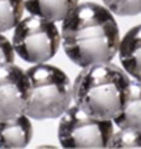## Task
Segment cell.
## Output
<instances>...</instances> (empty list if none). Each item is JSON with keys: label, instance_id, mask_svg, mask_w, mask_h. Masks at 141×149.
<instances>
[{"label": "cell", "instance_id": "6", "mask_svg": "<svg viewBox=\"0 0 141 149\" xmlns=\"http://www.w3.org/2000/svg\"><path fill=\"white\" fill-rule=\"evenodd\" d=\"M28 77L20 67H0V120H9L25 114L28 102Z\"/></svg>", "mask_w": 141, "mask_h": 149}, {"label": "cell", "instance_id": "11", "mask_svg": "<svg viewBox=\"0 0 141 149\" xmlns=\"http://www.w3.org/2000/svg\"><path fill=\"white\" fill-rule=\"evenodd\" d=\"M24 0H0V33L13 29L24 16Z\"/></svg>", "mask_w": 141, "mask_h": 149}, {"label": "cell", "instance_id": "3", "mask_svg": "<svg viewBox=\"0 0 141 149\" xmlns=\"http://www.w3.org/2000/svg\"><path fill=\"white\" fill-rule=\"evenodd\" d=\"M25 73L29 84L25 114L35 120L60 118L72 101L73 86L68 74L46 63L34 64Z\"/></svg>", "mask_w": 141, "mask_h": 149}, {"label": "cell", "instance_id": "10", "mask_svg": "<svg viewBox=\"0 0 141 149\" xmlns=\"http://www.w3.org/2000/svg\"><path fill=\"white\" fill-rule=\"evenodd\" d=\"M78 4V0H24L25 9L30 15L60 22Z\"/></svg>", "mask_w": 141, "mask_h": 149}, {"label": "cell", "instance_id": "7", "mask_svg": "<svg viewBox=\"0 0 141 149\" xmlns=\"http://www.w3.org/2000/svg\"><path fill=\"white\" fill-rule=\"evenodd\" d=\"M118 54L123 70L141 81V24L124 34L119 43Z\"/></svg>", "mask_w": 141, "mask_h": 149}, {"label": "cell", "instance_id": "2", "mask_svg": "<svg viewBox=\"0 0 141 149\" xmlns=\"http://www.w3.org/2000/svg\"><path fill=\"white\" fill-rule=\"evenodd\" d=\"M129 81V74L111 62L85 67L72 85V100L90 115L113 120L123 107Z\"/></svg>", "mask_w": 141, "mask_h": 149}, {"label": "cell", "instance_id": "4", "mask_svg": "<svg viewBox=\"0 0 141 149\" xmlns=\"http://www.w3.org/2000/svg\"><path fill=\"white\" fill-rule=\"evenodd\" d=\"M62 36L54 21L30 15L15 26L12 45L16 54L30 64L46 63L55 56Z\"/></svg>", "mask_w": 141, "mask_h": 149}, {"label": "cell", "instance_id": "1", "mask_svg": "<svg viewBox=\"0 0 141 149\" xmlns=\"http://www.w3.org/2000/svg\"><path fill=\"white\" fill-rule=\"evenodd\" d=\"M62 22L63 49L76 65L110 63L118 54L120 31L107 7L92 1L77 4Z\"/></svg>", "mask_w": 141, "mask_h": 149}, {"label": "cell", "instance_id": "13", "mask_svg": "<svg viewBox=\"0 0 141 149\" xmlns=\"http://www.w3.org/2000/svg\"><path fill=\"white\" fill-rule=\"evenodd\" d=\"M111 13L118 16H137L141 13V0H102Z\"/></svg>", "mask_w": 141, "mask_h": 149}, {"label": "cell", "instance_id": "14", "mask_svg": "<svg viewBox=\"0 0 141 149\" xmlns=\"http://www.w3.org/2000/svg\"><path fill=\"white\" fill-rule=\"evenodd\" d=\"M16 51L12 42L8 41L7 37L0 33V67L8 64H15Z\"/></svg>", "mask_w": 141, "mask_h": 149}, {"label": "cell", "instance_id": "5", "mask_svg": "<svg viewBox=\"0 0 141 149\" xmlns=\"http://www.w3.org/2000/svg\"><path fill=\"white\" fill-rule=\"evenodd\" d=\"M114 134V122L90 115L80 106H69L60 116L58 139L63 148H106Z\"/></svg>", "mask_w": 141, "mask_h": 149}, {"label": "cell", "instance_id": "9", "mask_svg": "<svg viewBox=\"0 0 141 149\" xmlns=\"http://www.w3.org/2000/svg\"><path fill=\"white\" fill-rule=\"evenodd\" d=\"M33 136V126L26 114L0 120V148H25Z\"/></svg>", "mask_w": 141, "mask_h": 149}, {"label": "cell", "instance_id": "12", "mask_svg": "<svg viewBox=\"0 0 141 149\" xmlns=\"http://www.w3.org/2000/svg\"><path fill=\"white\" fill-rule=\"evenodd\" d=\"M108 148H141V131L119 128L111 136Z\"/></svg>", "mask_w": 141, "mask_h": 149}, {"label": "cell", "instance_id": "8", "mask_svg": "<svg viewBox=\"0 0 141 149\" xmlns=\"http://www.w3.org/2000/svg\"><path fill=\"white\" fill-rule=\"evenodd\" d=\"M120 130L141 131V81L131 80L120 113L113 119Z\"/></svg>", "mask_w": 141, "mask_h": 149}]
</instances>
